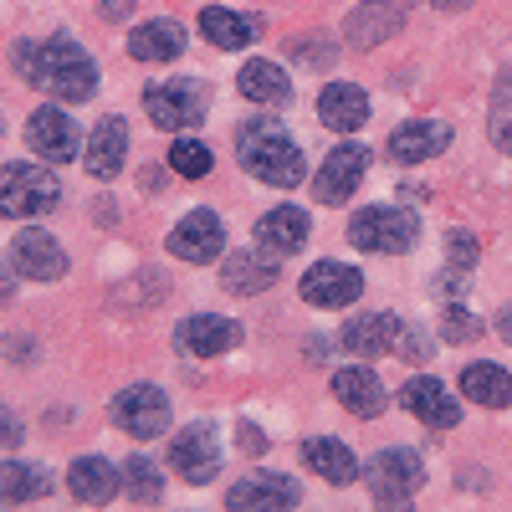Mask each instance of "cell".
Segmentation results:
<instances>
[{"label":"cell","mask_w":512,"mask_h":512,"mask_svg":"<svg viewBox=\"0 0 512 512\" xmlns=\"http://www.w3.org/2000/svg\"><path fill=\"white\" fill-rule=\"evenodd\" d=\"M16 67L31 77V88L52 93L62 103H88L98 93V67L93 57L77 47L72 36H52V41H21L16 47Z\"/></svg>","instance_id":"6da1fadb"},{"label":"cell","mask_w":512,"mask_h":512,"mask_svg":"<svg viewBox=\"0 0 512 512\" xmlns=\"http://www.w3.org/2000/svg\"><path fill=\"white\" fill-rule=\"evenodd\" d=\"M236 159L246 164V175H251V180L277 185V190H292V185H303V180H308V159H303V149H297L272 118H251V123L236 128Z\"/></svg>","instance_id":"7a4b0ae2"},{"label":"cell","mask_w":512,"mask_h":512,"mask_svg":"<svg viewBox=\"0 0 512 512\" xmlns=\"http://www.w3.org/2000/svg\"><path fill=\"white\" fill-rule=\"evenodd\" d=\"M62 205V185L47 164H11L0 175V216H47V210Z\"/></svg>","instance_id":"3957f363"},{"label":"cell","mask_w":512,"mask_h":512,"mask_svg":"<svg viewBox=\"0 0 512 512\" xmlns=\"http://www.w3.org/2000/svg\"><path fill=\"white\" fill-rule=\"evenodd\" d=\"M349 241L364 246V251H410L420 241V221H415V210L405 205H369L359 210V216L349 221Z\"/></svg>","instance_id":"277c9868"},{"label":"cell","mask_w":512,"mask_h":512,"mask_svg":"<svg viewBox=\"0 0 512 512\" xmlns=\"http://www.w3.org/2000/svg\"><path fill=\"white\" fill-rule=\"evenodd\" d=\"M144 113L154 118V128H190L205 118V88L190 77H175V82H154V88H144Z\"/></svg>","instance_id":"5b68a950"},{"label":"cell","mask_w":512,"mask_h":512,"mask_svg":"<svg viewBox=\"0 0 512 512\" xmlns=\"http://www.w3.org/2000/svg\"><path fill=\"white\" fill-rule=\"evenodd\" d=\"M113 425L128 431L134 441H154L169 425V395L154 390V384H128V390L113 400Z\"/></svg>","instance_id":"8992f818"},{"label":"cell","mask_w":512,"mask_h":512,"mask_svg":"<svg viewBox=\"0 0 512 512\" xmlns=\"http://www.w3.org/2000/svg\"><path fill=\"white\" fill-rule=\"evenodd\" d=\"M169 466L190 482V487H200V482H210L221 472V441H216V425H205V420H195V425H185V431L175 436V446H169Z\"/></svg>","instance_id":"52a82bcc"},{"label":"cell","mask_w":512,"mask_h":512,"mask_svg":"<svg viewBox=\"0 0 512 512\" xmlns=\"http://www.w3.org/2000/svg\"><path fill=\"white\" fill-rule=\"evenodd\" d=\"M169 251H175L180 262H195V267L216 262V256L226 251V226H221V216H216V210H190V216L169 231Z\"/></svg>","instance_id":"ba28073f"},{"label":"cell","mask_w":512,"mask_h":512,"mask_svg":"<svg viewBox=\"0 0 512 512\" xmlns=\"http://www.w3.org/2000/svg\"><path fill=\"white\" fill-rule=\"evenodd\" d=\"M303 502L292 477H277V472H256V477H241L231 492H226V507L231 512H292Z\"/></svg>","instance_id":"9c48e42d"},{"label":"cell","mask_w":512,"mask_h":512,"mask_svg":"<svg viewBox=\"0 0 512 512\" xmlns=\"http://www.w3.org/2000/svg\"><path fill=\"white\" fill-rule=\"evenodd\" d=\"M364 169H369V149H364V144H338V149L318 164V205H344V200L359 190Z\"/></svg>","instance_id":"30bf717a"},{"label":"cell","mask_w":512,"mask_h":512,"mask_svg":"<svg viewBox=\"0 0 512 512\" xmlns=\"http://www.w3.org/2000/svg\"><path fill=\"white\" fill-rule=\"evenodd\" d=\"M359 292H364V277L349 262H318L303 277V297L313 308H349V303H359Z\"/></svg>","instance_id":"8fae6325"},{"label":"cell","mask_w":512,"mask_h":512,"mask_svg":"<svg viewBox=\"0 0 512 512\" xmlns=\"http://www.w3.org/2000/svg\"><path fill=\"white\" fill-rule=\"evenodd\" d=\"M26 144H31V154H41L47 164H67L77 154V128H72V118L62 108L47 103V108H36L26 118Z\"/></svg>","instance_id":"7c38bea8"},{"label":"cell","mask_w":512,"mask_h":512,"mask_svg":"<svg viewBox=\"0 0 512 512\" xmlns=\"http://www.w3.org/2000/svg\"><path fill=\"white\" fill-rule=\"evenodd\" d=\"M272 282H277V251H267V246H241V251H231L221 262V287L226 292L256 297V292H267Z\"/></svg>","instance_id":"4fadbf2b"},{"label":"cell","mask_w":512,"mask_h":512,"mask_svg":"<svg viewBox=\"0 0 512 512\" xmlns=\"http://www.w3.org/2000/svg\"><path fill=\"white\" fill-rule=\"evenodd\" d=\"M175 344L185 354H195V359H216V354L241 344V328L231 318H221V313H195V318H185L175 328Z\"/></svg>","instance_id":"5bb4252c"},{"label":"cell","mask_w":512,"mask_h":512,"mask_svg":"<svg viewBox=\"0 0 512 512\" xmlns=\"http://www.w3.org/2000/svg\"><path fill=\"white\" fill-rule=\"evenodd\" d=\"M11 262H16V272L31 277V282H57V277H67V251H62L47 231H21V236L11 241Z\"/></svg>","instance_id":"9a60e30c"},{"label":"cell","mask_w":512,"mask_h":512,"mask_svg":"<svg viewBox=\"0 0 512 512\" xmlns=\"http://www.w3.org/2000/svg\"><path fill=\"white\" fill-rule=\"evenodd\" d=\"M405 338V323L395 313H359L354 323H344V349L359 359H379V354H395Z\"/></svg>","instance_id":"2e32d148"},{"label":"cell","mask_w":512,"mask_h":512,"mask_svg":"<svg viewBox=\"0 0 512 512\" xmlns=\"http://www.w3.org/2000/svg\"><path fill=\"white\" fill-rule=\"evenodd\" d=\"M400 405L415 415V420H425V425H436V431H451V425L461 420V405L446 395V384L441 379H431V374H415L405 390H400Z\"/></svg>","instance_id":"e0dca14e"},{"label":"cell","mask_w":512,"mask_h":512,"mask_svg":"<svg viewBox=\"0 0 512 512\" xmlns=\"http://www.w3.org/2000/svg\"><path fill=\"white\" fill-rule=\"evenodd\" d=\"M364 477H369L374 492H405V497H415L420 482H425V466H420V456L410 446H390V451H379L364 466Z\"/></svg>","instance_id":"ac0fdd59"},{"label":"cell","mask_w":512,"mask_h":512,"mask_svg":"<svg viewBox=\"0 0 512 512\" xmlns=\"http://www.w3.org/2000/svg\"><path fill=\"white\" fill-rule=\"evenodd\" d=\"M67 487H72L77 502L103 507L123 492V472H113V461H103V456H77L72 472H67Z\"/></svg>","instance_id":"d6986e66"},{"label":"cell","mask_w":512,"mask_h":512,"mask_svg":"<svg viewBox=\"0 0 512 512\" xmlns=\"http://www.w3.org/2000/svg\"><path fill=\"white\" fill-rule=\"evenodd\" d=\"M400 26H405V11L395 6V0H364L344 31H349V41L359 52H369V47H379V41H390Z\"/></svg>","instance_id":"ffe728a7"},{"label":"cell","mask_w":512,"mask_h":512,"mask_svg":"<svg viewBox=\"0 0 512 512\" xmlns=\"http://www.w3.org/2000/svg\"><path fill=\"white\" fill-rule=\"evenodd\" d=\"M185 52V26L180 21H144L128 31V57L134 62H175Z\"/></svg>","instance_id":"44dd1931"},{"label":"cell","mask_w":512,"mask_h":512,"mask_svg":"<svg viewBox=\"0 0 512 512\" xmlns=\"http://www.w3.org/2000/svg\"><path fill=\"white\" fill-rule=\"evenodd\" d=\"M451 144V128L446 123H431V118H415V123H400L395 134H390V154L395 164H420V159H431Z\"/></svg>","instance_id":"7402d4cb"},{"label":"cell","mask_w":512,"mask_h":512,"mask_svg":"<svg viewBox=\"0 0 512 512\" xmlns=\"http://www.w3.org/2000/svg\"><path fill=\"white\" fill-rule=\"evenodd\" d=\"M128 159V123L118 113H108L98 128H93V139H88V175L98 180H113L118 169Z\"/></svg>","instance_id":"603a6c76"},{"label":"cell","mask_w":512,"mask_h":512,"mask_svg":"<svg viewBox=\"0 0 512 512\" xmlns=\"http://www.w3.org/2000/svg\"><path fill=\"white\" fill-rule=\"evenodd\" d=\"M308 210H297V205H277V210H267L262 221H256V246H267V251H277V256H287V251H297L308 241Z\"/></svg>","instance_id":"cb8c5ba5"},{"label":"cell","mask_w":512,"mask_h":512,"mask_svg":"<svg viewBox=\"0 0 512 512\" xmlns=\"http://www.w3.org/2000/svg\"><path fill=\"white\" fill-rule=\"evenodd\" d=\"M461 395L472 400V405H482V410H507L512 405V374L502 369V364H466L461 369Z\"/></svg>","instance_id":"d4e9b609"},{"label":"cell","mask_w":512,"mask_h":512,"mask_svg":"<svg viewBox=\"0 0 512 512\" xmlns=\"http://www.w3.org/2000/svg\"><path fill=\"white\" fill-rule=\"evenodd\" d=\"M318 118H323L328 128H338V134H354V128L369 118L364 88H354V82H328L323 98H318Z\"/></svg>","instance_id":"484cf974"},{"label":"cell","mask_w":512,"mask_h":512,"mask_svg":"<svg viewBox=\"0 0 512 512\" xmlns=\"http://www.w3.org/2000/svg\"><path fill=\"white\" fill-rule=\"evenodd\" d=\"M303 461L313 466L323 482H333V487H344V482L359 477V456H354L344 441H333V436H313V441H303Z\"/></svg>","instance_id":"4316f807"},{"label":"cell","mask_w":512,"mask_h":512,"mask_svg":"<svg viewBox=\"0 0 512 512\" xmlns=\"http://www.w3.org/2000/svg\"><path fill=\"white\" fill-rule=\"evenodd\" d=\"M333 395L344 400L354 415H364V420H374L384 410V384L374 379V369H338L333 374Z\"/></svg>","instance_id":"83f0119b"},{"label":"cell","mask_w":512,"mask_h":512,"mask_svg":"<svg viewBox=\"0 0 512 512\" xmlns=\"http://www.w3.org/2000/svg\"><path fill=\"white\" fill-rule=\"evenodd\" d=\"M236 88H241V98H251V103H277V108L292 98V82H287V72H282L277 62H246L241 77H236Z\"/></svg>","instance_id":"f1b7e54d"},{"label":"cell","mask_w":512,"mask_h":512,"mask_svg":"<svg viewBox=\"0 0 512 512\" xmlns=\"http://www.w3.org/2000/svg\"><path fill=\"white\" fill-rule=\"evenodd\" d=\"M200 31H205V41H216V47H226V52L251 47V41H256V21L251 16H236L226 6H205L200 11Z\"/></svg>","instance_id":"f546056e"},{"label":"cell","mask_w":512,"mask_h":512,"mask_svg":"<svg viewBox=\"0 0 512 512\" xmlns=\"http://www.w3.org/2000/svg\"><path fill=\"white\" fill-rule=\"evenodd\" d=\"M36 497H47V472L26 461H0V507H21Z\"/></svg>","instance_id":"4dcf8cb0"},{"label":"cell","mask_w":512,"mask_h":512,"mask_svg":"<svg viewBox=\"0 0 512 512\" xmlns=\"http://www.w3.org/2000/svg\"><path fill=\"white\" fill-rule=\"evenodd\" d=\"M487 134L502 154H512V67L497 77L492 88V108H487Z\"/></svg>","instance_id":"1f68e13d"},{"label":"cell","mask_w":512,"mask_h":512,"mask_svg":"<svg viewBox=\"0 0 512 512\" xmlns=\"http://www.w3.org/2000/svg\"><path fill=\"white\" fill-rule=\"evenodd\" d=\"M123 497H134V502H159L164 497V477H159V466L149 456H134L123 466Z\"/></svg>","instance_id":"d6a6232c"},{"label":"cell","mask_w":512,"mask_h":512,"mask_svg":"<svg viewBox=\"0 0 512 512\" xmlns=\"http://www.w3.org/2000/svg\"><path fill=\"white\" fill-rule=\"evenodd\" d=\"M169 164H175L180 180H205L210 175V149L200 139H180L175 149H169Z\"/></svg>","instance_id":"836d02e7"},{"label":"cell","mask_w":512,"mask_h":512,"mask_svg":"<svg viewBox=\"0 0 512 512\" xmlns=\"http://www.w3.org/2000/svg\"><path fill=\"white\" fill-rule=\"evenodd\" d=\"M446 246H451V277H446V292H456V282L477 267V241L466 236V231H456Z\"/></svg>","instance_id":"e575fe53"},{"label":"cell","mask_w":512,"mask_h":512,"mask_svg":"<svg viewBox=\"0 0 512 512\" xmlns=\"http://www.w3.org/2000/svg\"><path fill=\"white\" fill-rule=\"evenodd\" d=\"M477 333H482V323L466 313V308H446L441 313V338H446V344H472Z\"/></svg>","instance_id":"d590c367"},{"label":"cell","mask_w":512,"mask_h":512,"mask_svg":"<svg viewBox=\"0 0 512 512\" xmlns=\"http://www.w3.org/2000/svg\"><path fill=\"white\" fill-rule=\"evenodd\" d=\"M297 57H303L308 67H328L333 47H323V36H303V41H297Z\"/></svg>","instance_id":"8d00e7d4"},{"label":"cell","mask_w":512,"mask_h":512,"mask_svg":"<svg viewBox=\"0 0 512 512\" xmlns=\"http://www.w3.org/2000/svg\"><path fill=\"white\" fill-rule=\"evenodd\" d=\"M374 512H415L405 492H374Z\"/></svg>","instance_id":"74e56055"},{"label":"cell","mask_w":512,"mask_h":512,"mask_svg":"<svg viewBox=\"0 0 512 512\" xmlns=\"http://www.w3.org/2000/svg\"><path fill=\"white\" fill-rule=\"evenodd\" d=\"M236 436H241V446H246V456H262V451H267V441H262V431H251V425H236Z\"/></svg>","instance_id":"f35d334b"},{"label":"cell","mask_w":512,"mask_h":512,"mask_svg":"<svg viewBox=\"0 0 512 512\" xmlns=\"http://www.w3.org/2000/svg\"><path fill=\"white\" fill-rule=\"evenodd\" d=\"M134 16V0H103V21H128Z\"/></svg>","instance_id":"ab89813d"},{"label":"cell","mask_w":512,"mask_h":512,"mask_svg":"<svg viewBox=\"0 0 512 512\" xmlns=\"http://www.w3.org/2000/svg\"><path fill=\"white\" fill-rule=\"evenodd\" d=\"M497 333H502L507 344H512V308H502V313H497Z\"/></svg>","instance_id":"60d3db41"},{"label":"cell","mask_w":512,"mask_h":512,"mask_svg":"<svg viewBox=\"0 0 512 512\" xmlns=\"http://www.w3.org/2000/svg\"><path fill=\"white\" fill-rule=\"evenodd\" d=\"M436 11H461V6H472V0H431Z\"/></svg>","instance_id":"b9f144b4"},{"label":"cell","mask_w":512,"mask_h":512,"mask_svg":"<svg viewBox=\"0 0 512 512\" xmlns=\"http://www.w3.org/2000/svg\"><path fill=\"white\" fill-rule=\"evenodd\" d=\"M11 303V282H6V267H0V308Z\"/></svg>","instance_id":"7bdbcfd3"}]
</instances>
